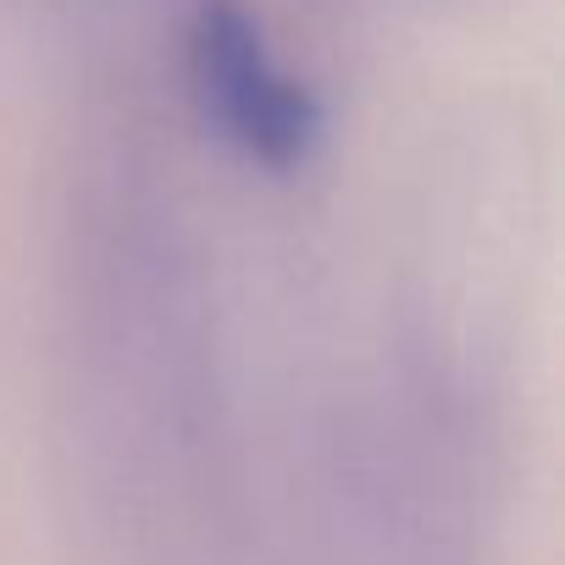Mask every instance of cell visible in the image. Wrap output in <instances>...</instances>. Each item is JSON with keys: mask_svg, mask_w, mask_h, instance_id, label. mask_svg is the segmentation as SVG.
<instances>
[{"mask_svg": "<svg viewBox=\"0 0 565 565\" xmlns=\"http://www.w3.org/2000/svg\"><path fill=\"white\" fill-rule=\"evenodd\" d=\"M499 411L433 328L383 339L317 411L295 477L289 565H488Z\"/></svg>", "mask_w": 565, "mask_h": 565, "instance_id": "obj_2", "label": "cell"}, {"mask_svg": "<svg viewBox=\"0 0 565 565\" xmlns=\"http://www.w3.org/2000/svg\"><path fill=\"white\" fill-rule=\"evenodd\" d=\"M183 89L205 134L266 178H295L328 134L317 89L277 56L238 0H200L183 34Z\"/></svg>", "mask_w": 565, "mask_h": 565, "instance_id": "obj_3", "label": "cell"}, {"mask_svg": "<svg viewBox=\"0 0 565 565\" xmlns=\"http://www.w3.org/2000/svg\"><path fill=\"white\" fill-rule=\"evenodd\" d=\"M62 399L122 565H255L227 311L189 211L145 167L84 189L62 244Z\"/></svg>", "mask_w": 565, "mask_h": 565, "instance_id": "obj_1", "label": "cell"}]
</instances>
